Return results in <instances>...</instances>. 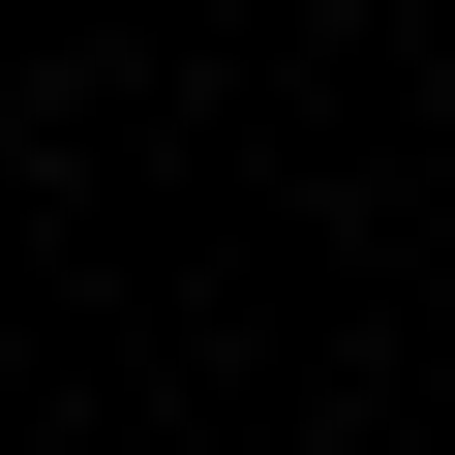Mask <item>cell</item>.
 I'll list each match as a JSON object with an SVG mask.
<instances>
[{"label":"cell","instance_id":"6da1fadb","mask_svg":"<svg viewBox=\"0 0 455 455\" xmlns=\"http://www.w3.org/2000/svg\"><path fill=\"white\" fill-rule=\"evenodd\" d=\"M274 455H334V425H274Z\"/></svg>","mask_w":455,"mask_h":455}]
</instances>
